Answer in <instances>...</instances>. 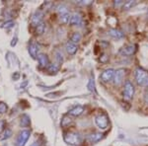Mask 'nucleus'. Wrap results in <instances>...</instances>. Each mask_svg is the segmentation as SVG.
Returning a JSON list of instances; mask_svg holds the SVG:
<instances>
[{
    "label": "nucleus",
    "instance_id": "12",
    "mask_svg": "<svg viewBox=\"0 0 148 146\" xmlns=\"http://www.w3.org/2000/svg\"><path fill=\"white\" fill-rule=\"evenodd\" d=\"M102 137H103V134L101 132H93L91 134L88 135L87 140L89 141L90 143H96L98 141L101 140Z\"/></svg>",
    "mask_w": 148,
    "mask_h": 146
},
{
    "label": "nucleus",
    "instance_id": "30",
    "mask_svg": "<svg viewBox=\"0 0 148 146\" xmlns=\"http://www.w3.org/2000/svg\"><path fill=\"white\" fill-rule=\"evenodd\" d=\"M4 121H0V132H1L2 130H3V127H4Z\"/></svg>",
    "mask_w": 148,
    "mask_h": 146
},
{
    "label": "nucleus",
    "instance_id": "27",
    "mask_svg": "<svg viewBox=\"0 0 148 146\" xmlns=\"http://www.w3.org/2000/svg\"><path fill=\"white\" fill-rule=\"evenodd\" d=\"M123 3H125L123 1H121V0H119V1H116V2H114V6H116V7L121 6V7H123Z\"/></svg>",
    "mask_w": 148,
    "mask_h": 146
},
{
    "label": "nucleus",
    "instance_id": "13",
    "mask_svg": "<svg viewBox=\"0 0 148 146\" xmlns=\"http://www.w3.org/2000/svg\"><path fill=\"white\" fill-rule=\"evenodd\" d=\"M81 21H82V18H81L80 14L79 13H74L71 15L69 24H70L71 26H77L81 23Z\"/></svg>",
    "mask_w": 148,
    "mask_h": 146
},
{
    "label": "nucleus",
    "instance_id": "17",
    "mask_svg": "<svg viewBox=\"0 0 148 146\" xmlns=\"http://www.w3.org/2000/svg\"><path fill=\"white\" fill-rule=\"evenodd\" d=\"M137 3L138 2L137 1H134V0H128V1H126L123 3V10H130V9H132L134 6H136L137 5Z\"/></svg>",
    "mask_w": 148,
    "mask_h": 146
},
{
    "label": "nucleus",
    "instance_id": "8",
    "mask_svg": "<svg viewBox=\"0 0 148 146\" xmlns=\"http://www.w3.org/2000/svg\"><path fill=\"white\" fill-rule=\"evenodd\" d=\"M136 51V47L135 45L130 44V45H125V47H123L120 51V53L121 56H132L133 53Z\"/></svg>",
    "mask_w": 148,
    "mask_h": 146
},
{
    "label": "nucleus",
    "instance_id": "1",
    "mask_svg": "<svg viewBox=\"0 0 148 146\" xmlns=\"http://www.w3.org/2000/svg\"><path fill=\"white\" fill-rule=\"evenodd\" d=\"M134 77L137 85L148 88V71L141 67H136L134 71Z\"/></svg>",
    "mask_w": 148,
    "mask_h": 146
},
{
    "label": "nucleus",
    "instance_id": "9",
    "mask_svg": "<svg viewBox=\"0 0 148 146\" xmlns=\"http://www.w3.org/2000/svg\"><path fill=\"white\" fill-rule=\"evenodd\" d=\"M38 60H39V64L40 67L46 68L47 66H49V59L47 54H45V53L38 54Z\"/></svg>",
    "mask_w": 148,
    "mask_h": 146
},
{
    "label": "nucleus",
    "instance_id": "32",
    "mask_svg": "<svg viewBox=\"0 0 148 146\" xmlns=\"http://www.w3.org/2000/svg\"><path fill=\"white\" fill-rule=\"evenodd\" d=\"M31 146H39V143H38V142H35V143H33V144L31 145Z\"/></svg>",
    "mask_w": 148,
    "mask_h": 146
},
{
    "label": "nucleus",
    "instance_id": "22",
    "mask_svg": "<svg viewBox=\"0 0 148 146\" xmlns=\"http://www.w3.org/2000/svg\"><path fill=\"white\" fill-rule=\"evenodd\" d=\"M71 123H72V121H71V119L69 118V117H63V119H61V126L66 127V126H68Z\"/></svg>",
    "mask_w": 148,
    "mask_h": 146
},
{
    "label": "nucleus",
    "instance_id": "18",
    "mask_svg": "<svg viewBox=\"0 0 148 146\" xmlns=\"http://www.w3.org/2000/svg\"><path fill=\"white\" fill-rule=\"evenodd\" d=\"M81 38H82V36H81L80 33H73V35L71 36V40L70 42H72L73 44H76V42H79L81 40Z\"/></svg>",
    "mask_w": 148,
    "mask_h": 146
},
{
    "label": "nucleus",
    "instance_id": "16",
    "mask_svg": "<svg viewBox=\"0 0 148 146\" xmlns=\"http://www.w3.org/2000/svg\"><path fill=\"white\" fill-rule=\"evenodd\" d=\"M38 45L35 44V42H32L30 45H29V52H30L31 56L33 58H36L38 56Z\"/></svg>",
    "mask_w": 148,
    "mask_h": 146
},
{
    "label": "nucleus",
    "instance_id": "25",
    "mask_svg": "<svg viewBox=\"0 0 148 146\" xmlns=\"http://www.w3.org/2000/svg\"><path fill=\"white\" fill-rule=\"evenodd\" d=\"M7 111V105L4 103H0V114H4Z\"/></svg>",
    "mask_w": 148,
    "mask_h": 146
},
{
    "label": "nucleus",
    "instance_id": "10",
    "mask_svg": "<svg viewBox=\"0 0 148 146\" xmlns=\"http://www.w3.org/2000/svg\"><path fill=\"white\" fill-rule=\"evenodd\" d=\"M109 35L112 38L116 40H121L125 38V33H123L121 30H118V29H111V30H109Z\"/></svg>",
    "mask_w": 148,
    "mask_h": 146
},
{
    "label": "nucleus",
    "instance_id": "2",
    "mask_svg": "<svg viewBox=\"0 0 148 146\" xmlns=\"http://www.w3.org/2000/svg\"><path fill=\"white\" fill-rule=\"evenodd\" d=\"M64 141L70 145H79L82 141V136L76 131H68L64 133Z\"/></svg>",
    "mask_w": 148,
    "mask_h": 146
},
{
    "label": "nucleus",
    "instance_id": "7",
    "mask_svg": "<svg viewBox=\"0 0 148 146\" xmlns=\"http://www.w3.org/2000/svg\"><path fill=\"white\" fill-rule=\"evenodd\" d=\"M114 72H116V70H114V69H113V68H108V69H106V70L103 71L102 74L100 75V79H101V80H102L104 83L111 82V81L114 79Z\"/></svg>",
    "mask_w": 148,
    "mask_h": 146
},
{
    "label": "nucleus",
    "instance_id": "3",
    "mask_svg": "<svg viewBox=\"0 0 148 146\" xmlns=\"http://www.w3.org/2000/svg\"><path fill=\"white\" fill-rule=\"evenodd\" d=\"M95 123L101 130H105L109 126V118L106 114H100L95 117Z\"/></svg>",
    "mask_w": 148,
    "mask_h": 146
},
{
    "label": "nucleus",
    "instance_id": "19",
    "mask_svg": "<svg viewBox=\"0 0 148 146\" xmlns=\"http://www.w3.org/2000/svg\"><path fill=\"white\" fill-rule=\"evenodd\" d=\"M45 30H46V24L44 22H42L40 25H38L37 27H36V32H37V34H39V35L44 34Z\"/></svg>",
    "mask_w": 148,
    "mask_h": 146
},
{
    "label": "nucleus",
    "instance_id": "26",
    "mask_svg": "<svg viewBox=\"0 0 148 146\" xmlns=\"http://www.w3.org/2000/svg\"><path fill=\"white\" fill-rule=\"evenodd\" d=\"M56 58L57 59V61L60 63V62H62L63 60V57H62V53H61L60 51H56Z\"/></svg>",
    "mask_w": 148,
    "mask_h": 146
},
{
    "label": "nucleus",
    "instance_id": "31",
    "mask_svg": "<svg viewBox=\"0 0 148 146\" xmlns=\"http://www.w3.org/2000/svg\"><path fill=\"white\" fill-rule=\"evenodd\" d=\"M12 26H13V22H8V23L5 24V27H7V28L12 27Z\"/></svg>",
    "mask_w": 148,
    "mask_h": 146
},
{
    "label": "nucleus",
    "instance_id": "15",
    "mask_svg": "<svg viewBox=\"0 0 148 146\" xmlns=\"http://www.w3.org/2000/svg\"><path fill=\"white\" fill-rule=\"evenodd\" d=\"M83 112H84V108L82 106H76L69 111V114L73 117H79L80 114H83Z\"/></svg>",
    "mask_w": 148,
    "mask_h": 146
},
{
    "label": "nucleus",
    "instance_id": "24",
    "mask_svg": "<svg viewBox=\"0 0 148 146\" xmlns=\"http://www.w3.org/2000/svg\"><path fill=\"white\" fill-rule=\"evenodd\" d=\"M59 68V65L58 64H49V72H56Z\"/></svg>",
    "mask_w": 148,
    "mask_h": 146
},
{
    "label": "nucleus",
    "instance_id": "14",
    "mask_svg": "<svg viewBox=\"0 0 148 146\" xmlns=\"http://www.w3.org/2000/svg\"><path fill=\"white\" fill-rule=\"evenodd\" d=\"M65 49H66V51L68 52L69 54H75L76 51L78 49V47L76 45V44H73L72 42H67L65 45Z\"/></svg>",
    "mask_w": 148,
    "mask_h": 146
},
{
    "label": "nucleus",
    "instance_id": "23",
    "mask_svg": "<svg viewBox=\"0 0 148 146\" xmlns=\"http://www.w3.org/2000/svg\"><path fill=\"white\" fill-rule=\"evenodd\" d=\"M70 17L71 16L69 15V13L63 14V15H60V21L63 24H67V23H69V21H70Z\"/></svg>",
    "mask_w": 148,
    "mask_h": 146
},
{
    "label": "nucleus",
    "instance_id": "6",
    "mask_svg": "<svg viewBox=\"0 0 148 146\" xmlns=\"http://www.w3.org/2000/svg\"><path fill=\"white\" fill-rule=\"evenodd\" d=\"M125 69L120 68V69H118V70H116L114 79H113L114 86H121L123 84V80H125Z\"/></svg>",
    "mask_w": 148,
    "mask_h": 146
},
{
    "label": "nucleus",
    "instance_id": "4",
    "mask_svg": "<svg viewBox=\"0 0 148 146\" xmlns=\"http://www.w3.org/2000/svg\"><path fill=\"white\" fill-rule=\"evenodd\" d=\"M134 92H135V89H134V86H133L132 83L130 81H125V86H123V98L125 100H131L134 96Z\"/></svg>",
    "mask_w": 148,
    "mask_h": 146
},
{
    "label": "nucleus",
    "instance_id": "20",
    "mask_svg": "<svg viewBox=\"0 0 148 146\" xmlns=\"http://www.w3.org/2000/svg\"><path fill=\"white\" fill-rule=\"evenodd\" d=\"M56 10H57V12H58L59 14H60V15H63V14L68 13V11H67V7H66L65 5H64V4H60V5L57 6Z\"/></svg>",
    "mask_w": 148,
    "mask_h": 146
},
{
    "label": "nucleus",
    "instance_id": "21",
    "mask_svg": "<svg viewBox=\"0 0 148 146\" xmlns=\"http://www.w3.org/2000/svg\"><path fill=\"white\" fill-rule=\"evenodd\" d=\"M11 135H12L11 129L6 128V130H4L3 134H2V136L0 137V140H6V139H8L9 137H11Z\"/></svg>",
    "mask_w": 148,
    "mask_h": 146
},
{
    "label": "nucleus",
    "instance_id": "5",
    "mask_svg": "<svg viewBox=\"0 0 148 146\" xmlns=\"http://www.w3.org/2000/svg\"><path fill=\"white\" fill-rule=\"evenodd\" d=\"M30 135H31L30 130H28V129H24V130H22L20 133H19L17 139H16L15 146H25L26 142H27L29 137H30Z\"/></svg>",
    "mask_w": 148,
    "mask_h": 146
},
{
    "label": "nucleus",
    "instance_id": "29",
    "mask_svg": "<svg viewBox=\"0 0 148 146\" xmlns=\"http://www.w3.org/2000/svg\"><path fill=\"white\" fill-rule=\"evenodd\" d=\"M108 58L109 57L107 56V54H104V56H103V58H100V60H101L102 62H106L107 60H108Z\"/></svg>",
    "mask_w": 148,
    "mask_h": 146
},
{
    "label": "nucleus",
    "instance_id": "28",
    "mask_svg": "<svg viewBox=\"0 0 148 146\" xmlns=\"http://www.w3.org/2000/svg\"><path fill=\"white\" fill-rule=\"evenodd\" d=\"M143 99H144V102L146 103V104H148V91L147 92L144 93V96H143Z\"/></svg>",
    "mask_w": 148,
    "mask_h": 146
},
{
    "label": "nucleus",
    "instance_id": "11",
    "mask_svg": "<svg viewBox=\"0 0 148 146\" xmlns=\"http://www.w3.org/2000/svg\"><path fill=\"white\" fill-rule=\"evenodd\" d=\"M42 13L40 11H37V12H35L34 13V15L32 16V24L34 26H36L37 27L38 25H40V23L42 22Z\"/></svg>",
    "mask_w": 148,
    "mask_h": 146
}]
</instances>
